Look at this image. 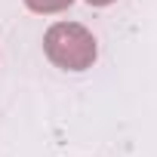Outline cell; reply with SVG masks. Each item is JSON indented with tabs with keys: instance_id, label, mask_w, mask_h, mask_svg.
Wrapping results in <instances>:
<instances>
[{
	"instance_id": "6da1fadb",
	"label": "cell",
	"mask_w": 157,
	"mask_h": 157,
	"mask_svg": "<svg viewBox=\"0 0 157 157\" xmlns=\"http://www.w3.org/2000/svg\"><path fill=\"white\" fill-rule=\"evenodd\" d=\"M43 49H46V59L65 71H86V68H93V62L99 56L93 31H86L77 22L52 25L43 37Z\"/></svg>"
},
{
	"instance_id": "7a4b0ae2",
	"label": "cell",
	"mask_w": 157,
	"mask_h": 157,
	"mask_svg": "<svg viewBox=\"0 0 157 157\" xmlns=\"http://www.w3.org/2000/svg\"><path fill=\"white\" fill-rule=\"evenodd\" d=\"M25 3L34 13H62V10H68L74 3V0H25Z\"/></svg>"
},
{
	"instance_id": "3957f363",
	"label": "cell",
	"mask_w": 157,
	"mask_h": 157,
	"mask_svg": "<svg viewBox=\"0 0 157 157\" xmlns=\"http://www.w3.org/2000/svg\"><path fill=\"white\" fill-rule=\"evenodd\" d=\"M90 6H108V3H114V0H86Z\"/></svg>"
}]
</instances>
